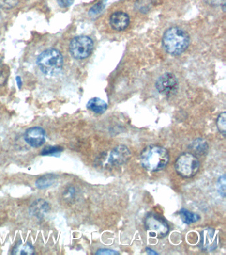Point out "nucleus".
Instances as JSON below:
<instances>
[{
  "label": "nucleus",
  "mask_w": 226,
  "mask_h": 255,
  "mask_svg": "<svg viewBox=\"0 0 226 255\" xmlns=\"http://www.w3.org/2000/svg\"><path fill=\"white\" fill-rule=\"evenodd\" d=\"M190 44L188 34L182 29L174 27L168 29L163 36L162 45L166 53L177 56L187 49Z\"/></svg>",
  "instance_id": "obj_1"
},
{
  "label": "nucleus",
  "mask_w": 226,
  "mask_h": 255,
  "mask_svg": "<svg viewBox=\"0 0 226 255\" xmlns=\"http://www.w3.org/2000/svg\"><path fill=\"white\" fill-rule=\"evenodd\" d=\"M140 159L141 165L148 171H160L168 164L169 154L168 151L163 147L150 145L143 151Z\"/></svg>",
  "instance_id": "obj_2"
},
{
  "label": "nucleus",
  "mask_w": 226,
  "mask_h": 255,
  "mask_svg": "<svg viewBox=\"0 0 226 255\" xmlns=\"http://www.w3.org/2000/svg\"><path fill=\"white\" fill-rule=\"evenodd\" d=\"M63 63L62 54L53 48L42 52L37 61V65L42 73L50 77L56 76L60 73Z\"/></svg>",
  "instance_id": "obj_3"
},
{
  "label": "nucleus",
  "mask_w": 226,
  "mask_h": 255,
  "mask_svg": "<svg viewBox=\"0 0 226 255\" xmlns=\"http://www.w3.org/2000/svg\"><path fill=\"white\" fill-rule=\"evenodd\" d=\"M200 161L196 156L191 153L181 154L175 162L177 174L184 178H191L198 173Z\"/></svg>",
  "instance_id": "obj_4"
},
{
  "label": "nucleus",
  "mask_w": 226,
  "mask_h": 255,
  "mask_svg": "<svg viewBox=\"0 0 226 255\" xmlns=\"http://www.w3.org/2000/svg\"><path fill=\"white\" fill-rule=\"evenodd\" d=\"M94 48V42L88 36L80 35L75 37L71 41L69 49L72 56L76 59L87 58Z\"/></svg>",
  "instance_id": "obj_5"
},
{
  "label": "nucleus",
  "mask_w": 226,
  "mask_h": 255,
  "mask_svg": "<svg viewBox=\"0 0 226 255\" xmlns=\"http://www.w3.org/2000/svg\"><path fill=\"white\" fill-rule=\"evenodd\" d=\"M145 227L152 233V236L162 238L167 235L169 231L167 223L159 215L151 213L145 219Z\"/></svg>",
  "instance_id": "obj_6"
},
{
  "label": "nucleus",
  "mask_w": 226,
  "mask_h": 255,
  "mask_svg": "<svg viewBox=\"0 0 226 255\" xmlns=\"http://www.w3.org/2000/svg\"><path fill=\"white\" fill-rule=\"evenodd\" d=\"M158 92L166 96H172L177 92L179 82L173 73H166L161 75L156 82Z\"/></svg>",
  "instance_id": "obj_7"
},
{
  "label": "nucleus",
  "mask_w": 226,
  "mask_h": 255,
  "mask_svg": "<svg viewBox=\"0 0 226 255\" xmlns=\"http://www.w3.org/2000/svg\"><path fill=\"white\" fill-rule=\"evenodd\" d=\"M25 141L33 148H39L45 143V131L41 127H32L25 133Z\"/></svg>",
  "instance_id": "obj_8"
},
{
  "label": "nucleus",
  "mask_w": 226,
  "mask_h": 255,
  "mask_svg": "<svg viewBox=\"0 0 226 255\" xmlns=\"http://www.w3.org/2000/svg\"><path fill=\"white\" fill-rule=\"evenodd\" d=\"M131 157V152L124 145H118L109 154L107 162L111 166H121L126 163Z\"/></svg>",
  "instance_id": "obj_9"
},
{
  "label": "nucleus",
  "mask_w": 226,
  "mask_h": 255,
  "mask_svg": "<svg viewBox=\"0 0 226 255\" xmlns=\"http://www.w3.org/2000/svg\"><path fill=\"white\" fill-rule=\"evenodd\" d=\"M130 19L127 14L123 12H116L109 18V24L116 31L121 32L128 28Z\"/></svg>",
  "instance_id": "obj_10"
},
{
  "label": "nucleus",
  "mask_w": 226,
  "mask_h": 255,
  "mask_svg": "<svg viewBox=\"0 0 226 255\" xmlns=\"http://www.w3.org/2000/svg\"><path fill=\"white\" fill-rule=\"evenodd\" d=\"M217 237L214 229H207L201 233L200 245L205 251H213L216 249Z\"/></svg>",
  "instance_id": "obj_11"
},
{
  "label": "nucleus",
  "mask_w": 226,
  "mask_h": 255,
  "mask_svg": "<svg viewBox=\"0 0 226 255\" xmlns=\"http://www.w3.org/2000/svg\"><path fill=\"white\" fill-rule=\"evenodd\" d=\"M51 209L50 205L44 199H40L33 203L29 209L30 214L37 219L44 218Z\"/></svg>",
  "instance_id": "obj_12"
},
{
  "label": "nucleus",
  "mask_w": 226,
  "mask_h": 255,
  "mask_svg": "<svg viewBox=\"0 0 226 255\" xmlns=\"http://www.w3.org/2000/svg\"><path fill=\"white\" fill-rule=\"evenodd\" d=\"M87 107L89 110L96 114H104L107 110V104L105 100L95 97V98H91L88 102Z\"/></svg>",
  "instance_id": "obj_13"
},
{
  "label": "nucleus",
  "mask_w": 226,
  "mask_h": 255,
  "mask_svg": "<svg viewBox=\"0 0 226 255\" xmlns=\"http://www.w3.org/2000/svg\"><path fill=\"white\" fill-rule=\"evenodd\" d=\"M189 148L194 153L202 156L207 153L209 147L205 140L202 138H197L191 143Z\"/></svg>",
  "instance_id": "obj_14"
},
{
  "label": "nucleus",
  "mask_w": 226,
  "mask_h": 255,
  "mask_svg": "<svg viewBox=\"0 0 226 255\" xmlns=\"http://www.w3.org/2000/svg\"><path fill=\"white\" fill-rule=\"evenodd\" d=\"M57 179V176L54 174H46L39 177L35 182V186L39 190H45L50 188L55 184Z\"/></svg>",
  "instance_id": "obj_15"
},
{
  "label": "nucleus",
  "mask_w": 226,
  "mask_h": 255,
  "mask_svg": "<svg viewBox=\"0 0 226 255\" xmlns=\"http://www.w3.org/2000/svg\"><path fill=\"white\" fill-rule=\"evenodd\" d=\"M12 254L18 255H33L35 254L34 247L30 243H23L22 242H18L14 248Z\"/></svg>",
  "instance_id": "obj_16"
},
{
  "label": "nucleus",
  "mask_w": 226,
  "mask_h": 255,
  "mask_svg": "<svg viewBox=\"0 0 226 255\" xmlns=\"http://www.w3.org/2000/svg\"><path fill=\"white\" fill-rule=\"evenodd\" d=\"M181 220L186 224H191L200 220V215L193 213L185 209H181L179 212Z\"/></svg>",
  "instance_id": "obj_17"
},
{
  "label": "nucleus",
  "mask_w": 226,
  "mask_h": 255,
  "mask_svg": "<svg viewBox=\"0 0 226 255\" xmlns=\"http://www.w3.org/2000/svg\"><path fill=\"white\" fill-rule=\"evenodd\" d=\"M155 0H137L135 3L136 10L140 13L146 14L151 10Z\"/></svg>",
  "instance_id": "obj_18"
},
{
  "label": "nucleus",
  "mask_w": 226,
  "mask_h": 255,
  "mask_svg": "<svg viewBox=\"0 0 226 255\" xmlns=\"http://www.w3.org/2000/svg\"><path fill=\"white\" fill-rule=\"evenodd\" d=\"M63 151V148L59 145H48L43 149L41 154L42 156H57L59 155Z\"/></svg>",
  "instance_id": "obj_19"
},
{
  "label": "nucleus",
  "mask_w": 226,
  "mask_h": 255,
  "mask_svg": "<svg viewBox=\"0 0 226 255\" xmlns=\"http://www.w3.org/2000/svg\"><path fill=\"white\" fill-rule=\"evenodd\" d=\"M217 127L218 130L221 133L222 135L226 136V113L225 111L219 115L217 119Z\"/></svg>",
  "instance_id": "obj_20"
},
{
  "label": "nucleus",
  "mask_w": 226,
  "mask_h": 255,
  "mask_svg": "<svg viewBox=\"0 0 226 255\" xmlns=\"http://www.w3.org/2000/svg\"><path fill=\"white\" fill-rule=\"evenodd\" d=\"M226 175H223L218 179V183H217L219 193L223 197H226Z\"/></svg>",
  "instance_id": "obj_21"
},
{
  "label": "nucleus",
  "mask_w": 226,
  "mask_h": 255,
  "mask_svg": "<svg viewBox=\"0 0 226 255\" xmlns=\"http://www.w3.org/2000/svg\"><path fill=\"white\" fill-rule=\"evenodd\" d=\"M19 3V0H0V8L12 9L15 8Z\"/></svg>",
  "instance_id": "obj_22"
},
{
  "label": "nucleus",
  "mask_w": 226,
  "mask_h": 255,
  "mask_svg": "<svg viewBox=\"0 0 226 255\" xmlns=\"http://www.w3.org/2000/svg\"><path fill=\"white\" fill-rule=\"evenodd\" d=\"M106 1L107 0H102L100 2L96 3V5H94V6L90 10L89 14L93 16L100 13V12L103 10L104 8H105V3L106 2Z\"/></svg>",
  "instance_id": "obj_23"
},
{
  "label": "nucleus",
  "mask_w": 226,
  "mask_h": 255,
  "mask_svg": "<svg viewBox=\"0 0 226 255\" xmlns=\"http://www.w3.org/2000/svg\"><path fill=\"white\" fill-rule=\"evenodd\" d=\"M204 1L211 6H222L225 12L226 0H204Z\"/></svg>",
  "instance_id": "obj_24"
},
{
  "label": "nucleus",
  "mask_w": 226,
  "mask_h": 255,
  "mask_svg": "<svg viewBox=\"0 0 226 255\" xmlns=\"http://www.w3.org/2000/svg\"><path fill=\"white\" fill-rule=\"evenodd\" d=\"M96 255H119L120 253L118 251L112 250V249H101L98 250L96 253Z\"/></svg>",
  "instance_id": "obj_25"
},
{
  "label": "nucleus",
  "mask_w": 226,
  "mask_h": 255,
  "mask_svg": "<svg viewBox=\"0 0 226 255\" xmlns=\"http://www.w3.org/2000/svg\"><path fill=\"white\" fill-rule=\"evenodd\" d=\"M59 5L61 8H69L74 2V0H57Z\"/></svg>",
  "instance_id": "obj_26"
},
{
  "label": "nucleus",
  "mask_w": 226,
  "mask_h": 255,
  "mask_svg": "<svg viewBox=\"0 0 226 255\" xmlns=\"http://www.w3.org/2000/svg\"><path fill=\"white\" fill-rule=\"evenodd\" d=\"M75 194V190L74 188L71 187V188H68L65 192V195L66 197H73L74 196Z\"/></svg>",
  "instance_id": "obj_27"
},
{
  "label": "nucleus",
  "mask_w": 226,
  "mask_h": 255,
  "mask_svg": "<svg viewBox=\"0 0 226 255\" xmlns=\"http://www.w3.org/2000/svg\"><path fill=\"white\" fill-rule=\"evenodd\" d=\"M16 82H17V86L18 87H19V89H21V86H22V80H21L20 77H16Z\"/></svg>",
  "instance_id": "obj_28"
},
{
  "label": "nucleus",
  "mask_w": 226,
  "mask_h": 255,
  "mask_svg": "<svg viewBox=\"0 0 226 255\" xmlns=\"http://www.w3.org/2000/svg\"><path fill=\"white\" fill-rule=\"evenodd\" d=\"M146 252L148 253L149 255H158L157 252L152 250L150 248H146Z\"/></svg>",
  "instance_id": "obj_29"
}]
</instances>
